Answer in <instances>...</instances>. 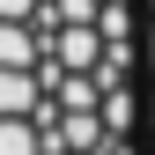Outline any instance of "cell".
Masks as SVG:
<instances>
[{
	"label": "cell",
	"mask_w": 155,
	"mask_h": 155,
	"mask_svg": "<svg viewBox=\"0 0 155 155\" xmlns=\"http://www.w3.org/2000/svg\"><path fill=\"white\" fill-rule=\"evenodd\" d=\"M140 96H148V155H155V0H140Z\"/></svg>",
	"instance_id": "cell-1"
}]
</instances>
